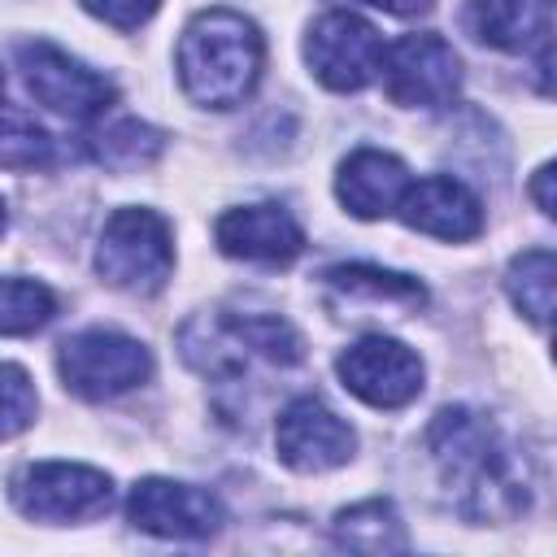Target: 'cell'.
Segmentation results:
<instances>
[{"instance_id": "11", "label": "cell", "mask_w": 557, "mask_h": 557, "mask_svg": "<svg viewBox=\"0 0 557 557\" xmlns=\"http://www.w3.org/2000/svg\"><path fill=\"white\" fill-rule=\"evenodd\" d=\"M274 448H278V461L292 466L296 474H322L352 457L357 435L318 396H296L274 422Z\"/></svg>"}, {"instance_id": "7", "label": "cell", "mask_w": 557, "mask_h": 557, "mask_svg": "<svg viewBox=\"0 0 557 557\" xmlns=\"http://www.w3.org/2000/svg\"><path fill=\"white\" fill-rule=\"evenodd\" d=\"M383 87L405 109H444L461 91V57L448 39L422 30L383 48Z\"/></svg>"}, {"instance_id": "10", "label": "cell", "mask_w": 557, "mask_h": 557, "mask_svg": "<svg viewBox=\"0 0 557 557\" xmlns=\"http://www.w3.org/2000/svg\"><path fill=\"white\" fill-rule=\"evenodd\" d=\"M131 527L161 535V540H209L222 527V500L205 487L174 483V479H139L126 496Z\"/></svg>"}, {"instance_id": "3", "label": "cell", "mask_w": 557, "mask_h": 557, "mask_svg": "<svg viewBox=\"0 0 557 557\" xmlns=\"http://www.w3.org/2000/svg\"><path fill=\"white\" fill-rule=\"evenodd\" d=\"M170 270H174L170 222L157 209H139V205L113 209L96 244V274L109 287L152 296L165 287Z\"/></svg>"}, {"instance_id": "2", "label": "cell", "mask_w": 557, "mask_h": 557, "mask_svg": "<svg viewBox=\"0 0 557 557\" xmlns=\"http://www.w3.org/2000/svg\"><path fill=\"white\" fill-rule=\"evenodd\" d=\"M265 65V44L252 17L235 9H205L183 26L178 83L205 109H235L252 96Z\"/></svg>"}, {"instance_id": "17", "label": "cell", "mask_w": 557, "mask_h": 557, "mask_svg": "<svg viewBox=\"0 0 557 557\" xmlns=\"http://www.w3.org/2000/svg\"><path fill=\"white\" fill-rule=\"evenodd\" d=\"M331 531H335V544L357 548V553H400L409 544L405 527L387 500H361L352 509H339Z\"/></svg>"}, {"instance_id": "25", "label": "cell", "mask_w": 557, "mask_h": 557, "mask_svg": "<svg viewBox=\"0 0 557 557\" xmlns=\"http://www.w3.org/2000/svg\"><path fill=\"white\" fill-rule=\"evenodd\" d=\"M548 183H553V165H540V170H535L531 191H535V200H540V213H548V218H553V191H548Z\"/></svg>"}, {"instance_id": "13", "label": "cell", "mask_w": 557, "mask_h": 557, "mask_svg": "<svg viewBox=\"0 0 557 557\" xmlns=\"http://www.w3.org/2000/svg\"><path fill=\"white\" fill-rule=\"evenodd\" d=\"M400 222L431 235V239H474L483 231V205L479 196L453 178V174H426L418 183L405 187L400 205H396Z\"/></svg>"}, {"instance_id": "26", "label": "cell", "mask_w": 557, "mask_h": 557, "mask_svg": "<svg viewBox=\"0 0 557 557\" xmlns=\"http://www.w3.org/2000/svg\"><path fill=\"white\" fill-rule=\"evenodd\" d=\"M0 231H4V200H0Z\"/></svg>"}, {"instance_id": "5", "label": "cell", "mask_w": 557, "mask_h": 557, "mask_svg": "<svg viewBox=\"0 0 557 557\" xmlns=\"http://www.w3.org/2000/svg\"><path fill=\"white\" fill-rule=\"evenodd\" d=\"M9 500L35 522H83L109 509L113 479L78 461H30L9 479Z\"/></svg>"}, {"instance_id": "15", "label": "cell", "mask_w": 557, "mask_h": 557, "mask_svg": "<svg viewBox=\"0 0 557 557\" xmlns=\"http://www.w3.org/2000/svg\"><path fill=\"white\" fill-rule=\"evenodd\" d=\"M466 26L479 44L500 48V52H518L531 39L548 35V26H544V17H535L531 0H470Z\"/></svg>"}, {"instance_id": "27", "label": "cell", "mask_w": 557, "mask_h": 557, "mask_svg": "<svg viewBox=\"0 0 557 557\" xmlns=\"http://www.w3.org/2000/svg\"><path fill=\"white\" fill-rule=\"evenodd\" d=\"M0 96H4V74H0Z\"/></svg>"}, {"instance_id": "18", "label": "cell", "mask_w": 557, "mask_h": 557, "mask_svg": "<svg viewBox=\"0 0 557 557\" xmlns=\"http://www.w3.org/2000/svg\"><path fill=\"white\" fill-rule=\"evenodd\" d=\"M161 148H165V135L139 117H117L100 135H91V157L113 174H131V170L152 165L161 157Z\"/></svg>"}, {"instance_id": "20", "label": "cell", "mask_w": 557, "mask_h": 557, "mask_svg": "<svg viewBox=\"0 0 557 557\" xmlns=\"http://www.w3.org/2000/svg\"><path fill=\"white\" fill-rule=\"evenodd\" d=\"M57 313V296L35 278H0V335H35Z\"/></svg>"}, {"instance_id": "19", "label": "cell", "mask_w": 557, "mask_h": 557, "mask_svg": "<svg viewBox=\"0 0 557 557\" xmlns=\"http://www.w3.org/2000/svg\"><path fill=\"white\" fill-rule=\"evenodd\" d=\"M553 278H557V261L548 248H527L505 270V292L513 309H522L535 326H548L553 318Z\"/></svg>"}, {"instance_id": "9", "label": "cell", "mask_w": 557, "mask_h": 557, "mask_svg": "<svg viewBox=\"0 0 557 557\" xmlns=\"http://www.w3.org/2000/svg\"><path fill=\"white\" fill-rule=\"evenodd\" d=\"M335 374L370 409H405L422 392V357L392 335H366L348 344L335 361Z\"/></svg>"}, {"instance_id": "8", "label": "cell", "mask_w": 557, "mask_h": 557, "mask_svg": "<svg viewBox=\"0 0 557 557\" xmlns=\"http://www.w3.org/2000/svg\"><path fill=\"white\" fill-rule=\"evenodd\" d=\"M17 65H22V78L30 87V96L39 104H48L52 113L70 117V122H91L100 117L109 104H113V83L96 70H87L83 61H74L70 52H61L57 44L48 39H35V44H22L17 48Z\"/></svg>"}, {"instance_id": "6", "label": "cell", "mask_w": 557, "mask_h": 557, "mask_svg": "<svg viewBox=\"0 0 557 557\" xmlns=\"http://www.w3.org/2000/svg\"><path fill=\"white\" fill-rule=\"evenodd\" d=\"M305 61L322 87L361 91L383 70V39L366 17H357L348 9H331L309 26Z\"/></svg>"}, {"instance_id": "21", "label": "cell", "mask_w": 557, "mask_h": 557, "mask_svg": "<svg viewBox=\"0 0 557 557\" xmlns=\"http://www.w3.org/2000/svg\"><path fill=\"white\" fill-rule=\"evenodd\" d=\"M52 161V139L17 109H0V165L4 170H39Z\"/></svg>"}, {"instance_id": "16", "label": "cell", "mask_w": 557, "mask_h": 557, "mask_svg": "<svg viewBox=\"0 0 557 557\" xmlns=\"http://www.w3.org/2000/svg\"><path fill=\"white\" fill-rule=\"evenodd\" d=\"M326 287L348 296V300H383V305H405V309L426 305V287L418 278L396 274V270H379V265H331Z\"/></svg>"}, {"instance_id": "24", "label": "cell", "mask_w": 557, "mask_h": 557, "mask_svg": "<svg viewBox=\"0 0 557 557\" xmlns=\"http://www.w3.org/2000/svg\"><path fill=\"white\" fill-rule=\"evenodd\" d=\"M366 4H374L383 13H396V17H413V13H426L435 0H366Z\"/></svg>"}, {"instance_id": "14", "label": "cell", "mask_w": 557, "mask_h": 557, "mask_svg": "<svg viewBox=\"0 0 557 557\" xmlns=\"http://www.w3.org/2000/svg\"><path fill=\"white\" fill-rule=\"evenodd\" d=\"M409 187V170L400 157L383 152V148H357L352 157H344L339 174H335V196L352 218H383L400 205Z\"/></svg>"}, {"instance_id": "1", "label": "cell", "mask_w": 557, "mask_h": 557, "mask_svg": "<svg viewBox=\"0 0 557 557\" xmlns=\"http://www.w3.org/2000/svg\"><path fill=\"white\" fill-rule=\"evenodd\" d=\"M426 448L461 518L509 522L531 505L527 461L487 413H474L466 405L440 409L426 431Z\"/></svg>"}, {"instance_id": "12", "label": "cell", "mask_w": 557, "mask_h": 557, "mask_svg": "<svg viewBox=\"0 0 557 557\" xmlns=\"http://www.w3.org/2000/svg\"><path fill=\"white\" fill-rule=\"evenodd\" d=\"M213 239L226 257L235 261H257V265H287L305 248V231L283 205H239L226 209L213 226Z\"/></svg>"}, {"instance_id": "23", "label": "cell", "mask_w": 557, "mask_h": 557, "mask_svg": "<svg viewBox=\"0 0 557 557\" xmlns=\"http://www.w3.org/2000/svg\"><path fill=\"white\" fill-rule=\"evenodd\" d=\"M91 17H100V22H109L113 30H135V26H144L152 13H157V4L161 0H78Z\"/></svg>"}, {"instance_id": "4", "label": "cell", "mask_w": 557, "mask_h": 557, "mask_svg": "<svg viewBox=\"0 0 557 557\" xmlns=\"http://www.w3.org/2000/svg\"><path fill=\"white\" fill-rule=\"evenodd\" d=\"M57 370H61V383L74 396H83V400H113V396L148 383L152 352L139 339L122 335V331L91 326V331L70 335L57 348Z\"/></svg>"}, {"instance_id": "22", "label": "cell", "mask_w": 557, "mask_h": 557, "mask_svg": "<svg viewBox=\"0 0 557 557\" xmlns=\"http://www.w3.org/2000/svg\"><path fill=\"white\" fill-rule=\"evenodd\" d=\"M35 383L22 366L13 361H0V440H13L22 435L30 422H35Z\"/></svg>"}]
</instances>
